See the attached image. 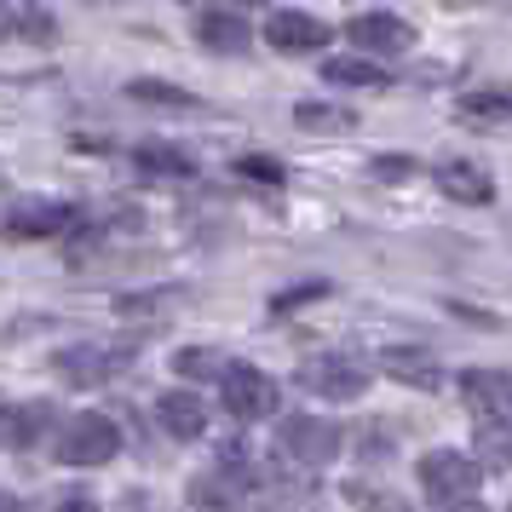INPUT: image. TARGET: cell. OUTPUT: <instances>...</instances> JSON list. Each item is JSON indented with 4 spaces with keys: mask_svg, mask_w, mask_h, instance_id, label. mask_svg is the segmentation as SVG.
I'll list each match as a JSON object with an SVG mask.
<instances>
[{
    "mask_svg": "<svg viewBox=\"0 0 512 512\" xmlns=\"http://www.w3.org/2000/svg\"><path fill=\"white\" fill-rule=\"evenodd\" d=\"M438 185H443V196H455V202H489V196H495V185H489L478 167H466V162L438 167Z\"/></svg>",
    "mask_w": 512,
    "mask_h": 512,
    "instance_id": "15",
    "label": "cell"
},
{
    "mask_svg": "<svg viewBox=\"0 0 512 512\" xmlns=\"http://www.w3.org/2000/svg\"><path fill=\"white\" fill-rule=\"evenodd\" d=\"M52 455L70 466H104L121 455V432L110 415H75L64 432H58V443H52Z\"/></svg>",
    "mask_w": 512,
    "mask_h": 512,
    "instance_id": "2",
    "label": "cell"
},
{
    "mask_svg": "<svg viewBox=\"0 0 512 512\" xmlns=\"http://www.w3.org/2000/svg\"><path fill=\"white\" fill-rule=\"evenodd\" d=\"M219 392H225V409L236 420H259L277 409V380L259 374L254 363H231V369L219 374Z\"/></svg>",
    "mask_w": 512,
    "mask_h": 512,
    "instance_id": "4",
    "label": "cell"
},
{
    "mask_svg": "<svg viewBox=\"0 0 512 512\" xmlns=\"http://www.w3.org/2000/svg\"><path fill=\"white\" fill-rule=\"evenodd\" d=\"M12 35V6H0V41Z\"/></svg>",
    "mask_w": 512,
    "mask_h": 512,
    "instance_id": "26",
    "label": "cell"
},
{
    "mask_svg": "<svg viewBox=\"0 0 512 512\" xmlns=\"http://www.w3.org/2000/svg\"><path fill=\"white\" fill-rule=\"evenodd\" d=\"M461 397L472 415L484 420H507L512 415V374L501 369H466L461 374Z\"/></svg>",
    "mask_w": 512,
    "mask_h": 512,
    "instance_id": "7",
    "label": "cell"
},
{
    "mask_svg": "<svg viewBox=\"0 0 512 512\" xmlns=\"http://www.w3.org/2000/svg\"><path fill=\"white\" fill-rule=\"evenodd\" d=\"M346 35L357 41L363 52H409L415 47V29L392 18V12H363V18H351Z\"/></svg>",
    "mask_w": 512,
    "mask_h": 512,
    "instance_id": "8",
    "label": "cell"
},
{
    "mask_svg": "<svg viewBox=\"0 0 512 512\" xmlns=\"http://www.w3.org/2000/svg\"><path fill=\"white\" fill-rule=\"evenodd\" d=\"M265 41H271L277 52H317L328 41V24L323 18H311V12H271Z\"/></svg>",
    "mask_w": 512,
    "mask_h": 512,
    "instance_id": "10",
    "label": "cell"
},
{
    "mask_svg": "<svg viewBox=\"0 0 512 512\" xmlns=\"http://www.w3.org/2000/svg\"><path fill=\"white\" fill-rule=\"evenodd\" d=\"M156 420L167 426V438H179V443H190V438L208 432V409H202V397H190V392L156 397Z\"/></svg>",
    "mask_w": 512,
    "mask_h": 512,
    "instance_id": "12",
    "label": "cell"
},
{
    "mask_svg": "<svg viewBox=\"0 0 512 512\" xmlns=\"http://www.w3.org/2000/svg\"><path fill=\"white\" fill-rule=\"evenodd\" d=\"M12 24H24L29 35H52V18H47V12H41V6H24V12H18Z\"/></svg>",
    "mask_w": 512,
    "mask_h": 512,
    "instance_id": "24",
    "label": "cell"
},
{
    "mask_svg": "<svg viewBox=\"0 0 512 512\" xmlns=\"http://www.w3.org/2000/svg\"><path fill=\"white\" fill-rule=\"evenodd\" d=\"M507 461H512V438H507Z\"/></svg>",
    "mask_w": 512,
    "mask_h": 512,
    "instance_id": "28",
    "label": "cell"
},
{
    "mask_svg": "<svg viewBox=\"0 0 512 512\" xmlns=\"http://www.w3.org/2000/svg\"><path fill=\"white\" fill-rule=\"evenodd\" d=\"M127 98H139V104H162V110H190V104H196L185 87H167V81H133Z\"/></svg>",
    "mask_w": 512,
    "mask_h": 512,
    "instance_id": "20",
    "label": "cell"
},
{
    "mask_svg": "<svg viewBox=\"0 0 512 512\" xmlns=\"http://www.w3.org/2000/svg\"><path fill=\"white\" fill-rule=\"evenodd\" d=\"M248 6H259V0H248Z\"/></svg>",
    "mask_w": 512,
    "mask_h": 512,
    "instance_id": "29",
    "label": "cell"
},
{
    "mask_svg": "<svg viewBox=\"0 0 512 512\" xmlns=\"http://www.w3.org/2000/svg\"><path fill=\"white\" fill-rule=\"evenodd\" d=\"M277 443L294 455V461L323 466V461L340 455V426H328V420H317V415H288L277 426Z\"/></svg>",
    "mask_w": 512,
    "mask_h": 512,
    "instance_id": "5",
    "label": "cell"
},
{
    "mask_svg": "<svg viewBox=\"0 0 512 512\" xmlns=\"http://www.w3.org/2000/svg\"><path fill=\"white\" fill-rule=\"evenodd\" d=\"M173 369L190 374V380H208V374H225V357L208 351V346H185L179 357H173Z\"/></svg>",
    "mask_w": 512,
    "mask_h": 512,
    "instance_id": "21",
    "label": "cell"
},
{
    "mask_svg": "<svg viewBox=\"0 0 512 512\" xmlns=\"http://www.w3.org/2000/svg\"><path fill=\"white\" fill-rule=\"evenodd\" d=\"M507 512H512V507H507Z\"/></svg>",
    "mask_w": 512,
    "mask_h": 512,
    "instance_id": "30",
    "label": "cell"
},
{
    "mask_svg": "<svg viewBox=\"0 0 512 512\" xmlns=\"http://www.w3.org/2000/svg\"><path fill=\"white\" fill-rule=\"evenodd\" d=\"M121 346H70L58 351V374L70 380V386H98V380H110L121 369Z\"/></svg>",
    "mask_w": 512,
    "mask_h": 512,
    "instance_id": "9",
    "label": "cell"
},
{
    "mask_svg": "<svg viewBox=\"0 0 512 512\" xmlns=\"http://www.w3.org/2000/svg\"><path fill=\"white\" fill-rule=\"evenodd\" d=\"M443 512H484L478 501H461V507H443Z\"/></svg>",
    "mask_w": 512,
    "mask_h": 512,
    "instance_id": "27",
    "label": "cell"
},
{
    "mask_svg": "<svg viewBox=\"0 0 512 512\" xmlns=\"http://www.w3.org/2000/svg\"><path fill=\"white\" fill-rule=\"evenodd\" d=\"M196 35H202L213 52H242L248 47V24H242L236 12H208V18L196 24Z\"/></svg>",
    "mask_w": 512,
    "mask_h": 512,
    "instance_id": "17",
    "label": "cell"
},
{
    "mask_svg": "<svg viewBox=\"0 0 512 512\" xmlns=\"http://www.w3.org/2000/svg\"><path fill=\"white\" fill-rule=\"evenodd\" d=\"M323 81H334V87H386V70H374L363 58H328Z\"/></svg>",
    "mask_w": 512,
    "mask_h": 512,
    "instance_id": "18",
    "label": "cell"
},
{
    "mask_svg": "<svg viewBox=\"0 0 512 512\" xmlns=\"http://www.w3.org/2000/svg\"><path fill=\"white\" fill-rule=\"evenodd\" d=\"M300 380H305V392L334 397V403L369 392V369H363V363H351V357H317V363H305V369H300Z\"/></svg>",
    "mask_w": 512,
    "mask_h": 512,
    "instance_id": "6",
    "label": "cell"
},
{
    "mask_svg": "<svg viewBox=\"0 0 512 512\" xmlns=\"http://www.w3.org/2000/svg\"><path fill=\"white\" fill-rule=\"evenodd\" d=\"M58 512H98V501L87 489H64V495H58Z\"/></svg>",
    "mask_w": 512,
    "mask_h": 512,
    "instance_id": "25",
    "label": "cell"
},
{
    "mask_svg": "<svg viewBox=\"0 0 512 512\" xmlns=\"http://www.w3.org/2000/svg\"><path fill=\"white\" fill-rule=\"evenodd\" d=\"M139 167L144 173H173V179H190V156H179V150H139Z\"/></svg>",
    "mask_w": 512,
    "mask_h": 512,
    "instance_id": "22",
    "label": "cell"
},
{
    "mask_svg": "<svg viewBox=\"0 0 512 512\" xmlns=\"http://www.w3.org/2000/svg\"><path fill=\"white\" fill-rule=\"evenodd\" d=\"M461 121H478V127H512V87H484V93H466L455 104Z\"/></svg>",
    "mask_w": 512,
    "mask_h": 512,
    "instance_id": "14",
    "label": "cell"
},
{
    "mask_svg": "<svg viewBox=\"0 0 512 512\" xmlns=\"http://www.w3.org/2000/svg\"><path fill=\"white\" fill-rule=\"evenodd\" d=\"M294 121H300L305 133H351V127H357V116L340 110V104H300Z\"/></svg>",
    "mask_w": 512,
    "mask_h": 512,
    "instance_id": "19",
    "label": "cell"
},
{
    "mask_svg": "<svg viewBox=\"0 0 512 512\" xmlns=\"http://www.w3.org/2000/svg\"><path fill=\"white\" fill-rule=\"evenodd\" d=\"M47 426H52L47 403H18V409H0V443H12V449H35V443L47 438Z\"/></svg>",
    "mask_w": 512,
    "mask_h": 512,
    "instance_id": "13",
    "label": "cell"
},
{
    "mask_svg": "<svg viewBox=\"0 0 512 512\" xmlns=\"http://www.w3.org/2000/svg\"><path fill=\"white\" fill-rule=\"evenodd\" d=\"M190 501L202 512H259V484L242 472V461H236V466L208 472V478H196V484H190Z\"/></svg>",
    "mask_w": 512,
    "mask_h": 512,
    "instance_id": "3",
    "label": "cell"
},
{
    "mask_svg": "<svg viewBox=\"0 0 512 512\" xmlns=\"http://www.w3.org/2000/svg\"><path fill=\"white\" fill-rule=\"evenodd\" d=\"M242 173H248V179H259V185H277V179H282V167L265 162V156H248V162H242Z\"/></svg>",
    "mask_w": 512,
    "mask_h": 512,
    "instance_id": "23",
    "label": "cell"
},
{
    "mask_svg": "<svg viewBox=\"0 0 512 512\" xmlns=\"http://www.w3.org/2000/svg\"><path fill=\"white\" fill-rule=\"evenodd\" d=\"M81 219L70 202H18L12 219H6V231L12 236H64Z\"/></svg>",
    "mask_w": 512,
    "mask_h": 512,
    "instance_id": "11",
    "label": "cell"
},
{
    "mask_svg": "<svg viewBox=\"0 0 512 512\" xmlns=\"http://www.w3.org/2000/svg\"><path fill=\"white\" fill-rule=\"evenodd\" d=\"M380 363H386V374L409 380V386H420V392H438V386H443L438 363H432V357H420V351H386Z\"/></svg>",
    "mask_w": 512,
    "mask_h": 512,
    "instance_id": "16",
    "label": "cell"
},
{
    "mask_svg": "<svg viewBox=\"0 0 512 512\" xmlns=\"http://www.w3.org/2000/svg\"><path fill=\"white\" fill-rule=\"evenodd\" d=\"M478 484H484V472H478V461L461 455V449H432V455L420 461V489H426L438 507H461V501H472Z\"/></svg>",
    "mask_w": 512,
    "mask_h": 512,
    "instance_id": "1",
    "label": "cell"
}]
</instances>
